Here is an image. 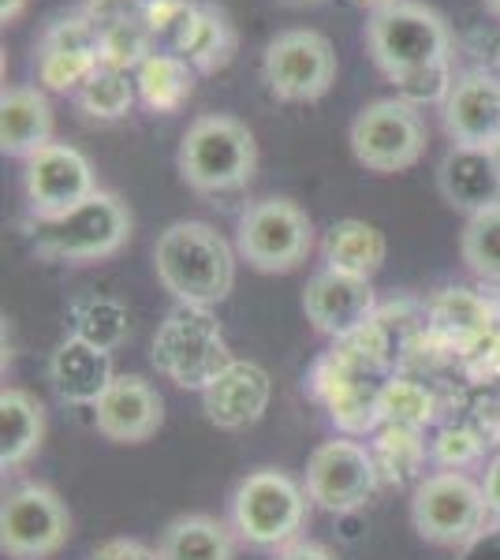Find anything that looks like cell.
Masks as SVG:
<instances>
[{"label": "cell", "mask_w": 500, "mask_h": 560, "mask_svg": "<svg viewBox=\"0 0 500 560\" xmlns=\"http://www.w3.org/2000/svg\"><path fill=\"white\" fill-rule=\"evenodd\" d=\"M235 243L209 221H172L153 243V273L179 306H221L235 288Z\"/></svg>", "instance_id": "obj_1"}, {"label": "cell", "mask_w": 500, "mask_h": 560, "mask_svg": "<svg viewBox=\"0 0 500 560\" xmlns=\"http://www.w3.org/2000/svg\"><path fill=\"white\" fill-rule=\"evenodd\" d=\"M179 179L195 195H229L247 187L258 173V142L243 120L206 113L187 124L176 150Z\"/></svg>", "instance_id": "obj_2"}, {"label": "cell", "mask_w": 500, "mask_h": 560, "mask_svg": "<svg viewBox=\"0 0 500 560\" xmlns=\"http://www.w3.org/2000/svg\"><path fill=\"white\" fill-rule=\"evenodd\" d=\"M367 52L388 83L444 65L452 57L449 23L422 0H396L367 23Z\"/></svg>", "instance_id": "obj_3"}, {"label": "cell", "mask_w": 500, "mask_h": 560, "mask_svg": "<svg viewBox=\"0 0 500 560\" xmlns=\"http://www.w3.org/2000/svg\"><path fill=\"white\" fill-rule=\"evenodd\" d=\"M150 359L158 374H165L172 385L206 393L217 382V374L232 366L235 355L213 311L176 303L153 332Z\"/></svg>", "instance_id": "obj_4"}, {"label": "cell", "mask_w": 500, "mask_h": 560, "mask_svg": "<svg viewBox=\"0 0 500 560\" xmlns=\"http://www.w3.org/2000/svg\"><path fill=\"white\" fill-rule=\"evenodd\" d=\"M311 497L306 486H299L288 471L277 467H258L243 475L229 501V523L254 549H280L299 538L306 523Z\"/></svg>", "instance_id": "obj_5"}, {"label": "cell", "mask_w": 500, "mask_h": 560, "mask_svg": "<svg viewBox=\"0 0 500 560\" xmlns=\"http://www.w3.org/2000/svg\"><path fill=\"white\" fill-rule=\"evenodd\" d=\"M235 255L254 273H295L314 250V221L292 198H258L235 221Z\"/></svg>", "instance_id": "obj_6"}, {"label": "cell", "mask_w": 500, "mask_h": 560, "mask_svg": "<svg viewBox=\"0 0 500 560\" xmlns=\"http://www.w3.org/2000/svg\"><path fill=\"white\" fill-rule=\"evenodd\" d=\"M131 240V210L120 195L94 191L83 206L63 213L60 221L38 224L34 250L49 261L68 266H94L113 255H120Z\"/></svg>", "instance_id": "obj_7"}, {"label": "cell", "mask_w": 500, "mask_h": 560, "mask_svg": "<svg viewBox=\"0 0 500 560\" xmlns=\"http://www.w3.org/2000/svg\"><path fill=\"white\" fill-rule=\"evenodd\" d=\"M411 527L415 535L441 549H463L489 527L486 493L463 471L422 475L411 493Z\"/></svg>", "instance_id": "obj_8"}, {"label": "cell", "mask_w": 500, "mask_h": 560, "mask_svg": "<svg viewBox=\"0 0 500 560\" xmlns=\"http://www.w3.org/2000/svg\"><path fill=\"white\" fill-rule=\"evenodd\" d=\"M351 153L367 173L393 176L418 165L426 153V120L422 108L404 97H377L362 105L348 131Z\"/></svg>", "instance_id": "obj_9"}, {"label": "cell", "mask_w": 500, "mask_h": 560, "mask_svg": "<svg viewBox=\"0 0 500 560\" xmlns=\"http://www.w3.org/2000/svg\"><path fill=\"white\" fill-rule=\"evenodd\" d=\"M381 482L377 456L354 438H333L322 441L306 459V497L317 509L333 516H348L374 501Z\"/></svg>", "instance_id": "obj_10"}, {"label": "cell", "mask_w": 500, "mask_h": 560, "mask_svg": "<svg viewBox=\"0 0 500 560\" xmlns=\"http://www.w3.org/2000/svg\"><path fill=\"white\" fill-rule=\"evenodd\" d=\"M71 538V512L45 482H20L0 509V549L8 560H49Z\"/></svg>", "instance_id": "obj_11"}, {"label": "cell", "mask_w": 500, "mask_h": 560, "mask_svg": "<svg viewBox=\"0 0 500 560\" xmlns=\"http://www.w3.org/2000/svg\"><path fill=\"white\" fill-rule=\"evenodd\" d=\"M336 71L340 65H336L333 42L317 31H306V26L280 31L261 52V79L280 102H317L333 90Z\"/></svg>", "instance_id": "obj_12"}, {"label": "cell", "mask_w": 500, "mask_h": 560, "mask_svg": "<svg viewBox=\"0 0 500 560\" xmlns=\"http://www.w3.org/2000/svg\"><path fill=\"white\" fill-rule=\"evenodd\" d=\"M94 191H102L94 165L83 150L68 147V142H49L45 150L23 161V202L38 224L60 221Z\"/></svg>", "instance_id": "obj_13"}, {"label": "cell", "mask_w": 500, "mask_h": 560, "mask_svg": "<svg viewBox=\"0 0 500 560\" xmlns=\"http://www.w3.org/2000/svg\"><path fill=\"white\" fill-rule=\"evenodd\" d=\"M303 314L322 337L344 345V340L359 337L362 329H370V325L377 322L374 280L336 273V269L322 266L311 280H306Z\"/></svg>", "instance_id": "obj_14"}, {"label": "cell", "mask_w": 500, "mask_h": 560, "mask_svg": "<svg viewBox=\"0 0 500 560\" xmlns=\"http://www.w3.org/2000/svg\"><path fill=\"white\" fill-rule=\"evenodd\" d=\"M38 86L57 90V94H79V86L102 68V31L86 12L63 15L49 23L38 42Z\"/></svg>", "instance_id": "obj_15"}, {"label": "cell", "mask_w": 500, "mask_h": 560, "mask_svg": "<svg viewBox=\"0 0 500 560\" xmlns=\"http://www.w3.org/2000/svg\"><path fill=\"white\" fill-rule=\"evenodd\" d=\"M94 427L113 445H142L165 427V400L142 374H116L94 404Z\"/></svg>", "instance_id": "obj_16"}, {"label": "cell", "mask_w": 500, "mask_h": 560, "mask_svg": "<svg viewBox=\"0 0 500 560\" xmlns=\"http://www.w3.org/2000/svg\"><path fill=\"white\" fill-rule=\"evenodd\" d=\"M441 120L452 147L493 150L500 142V79L489 71L460 75L441 105Z\"/></svg>", "instance_id": "obj_17"}, {"label": "cell", "mask_w": 500, "mask_h": 560, "mask_svg": "<svg viewBox=\"0 0 500 560\" xmlns=\"http://www.w3.org/2000/svg\"><path fill=\"white\" fill-rule=\"evenodd\" d=\"M198 396H202L206 422H213L217 430H251L269 411L272 377L254 359H232V366L217 374V382Z\"/></svg>", "instance_id": "obj_18"}, {"label": "cell", "mask_w": 500, "mask_h": 560, "mask_svg": "<svg viewBox=\"0 0 500 560\" xmlns=\"http://www.w3.org/2000/svg\"><path fill=\"white\" fill-rule=\"evenodd\" d=\"M116 366L113 351L90 345L83 337H63L57 351L49 355V385L63 404L75 408H94L105 396V388L113 385Z\"/></svg>", "instance_id": "obj_19"}, {"label": "cell", "mask_w": 500, "mask_h": 560, "mask_svg": "<svg viewBox=\"0 0 500 560\" xmlns=\"http://www.w3.org/2000/svg\"><path fill=\"white\" fill-rule=\"evenodd\" d=\"M438 191L452 210L467 217L500 206V165L493 150L452 147L438 165Z\"/></svg>", "instance_id": "obj_20"}, {"label": "cell", "mask_w": 500, "mask_h": 560, "mask_svg": "<svg viewBox=\"0 0 500 560\" xmlns=\"http://www.w3.org/2000/svg\"><path fill=\"white\" fill-rule=\"evenodd\" d=\"M53 139V105L42 86L20 83L0 94V153L15 161L34 158Z\"/></svg>", "instance_id": "obj_21"}, {"label": "cell", "mask_w": 500, "mask_h": 560, "mask_svg": "<svg viewBox=\"0 0 500 560\" xmlns=\"http://www.w3.org/2000/svg\"><path fill=\"white\" fill-rule=\"evenodd\" d=\"M385 258H388L385 232L370 221H359V217L333 221L322 240V261L325 269H336V273L374 280L381 273V266H385Z\"/></svg>", "instance_id": "obj_22"}, {"label": "cell", "mask_w": 500, "mask_h": 560, "mask_svg": "<svg viewBox=\"0 0 500 560\" xmlns=\"http://www.w3.org/2000/svg\"><path fill=\"white\" fill-rule=\"evenodd\" d=\"M235 546L240 535L232 530V523L206 512H187L161 530L158 560H235Z\"/></svg>", "instance_id": "obj_23"}, {"label": "cell", "mask_w": 500, "mask_h": 560, "mask_svg": "<svg viewBox=\"0 0 500 560\" xmlns=\"http://www.w3.org/2000/svg\"><path fill=\"white\" fill-rule=\"evenodd\" d=\"M45 441V408L26 388H4L0 393V467L20 471V467L42 448Z\"/></svg>", "instance_id": "obj_24"}, {"label": "cell", "mask_w": 500, "mask_h": 560, "mask_svg": "<svg viewBox=\"0 0 500 560\" xmlns=\"http://www.w3.org/2000/svg\"><path fill=\"white\" fill-rule=\"evenodd\" d=\"M198 71L176 52H150L139 68H135V90H139V105H147L153 116H172L187 105L195 94Z\"/></svg>", "instance_id": "obj_25"}, {"label": "cell", "mask_w": 500, "mask_h": 560, "mask_svg": "<svg viewBox=\"0 0 500 560\" xmlns=\"http://www.w3.org/2000/svg\"><path fill=\"white\" fill-rule=\"evenodd\" d=\"M235 49H240V34H235L232 15L213 0H198V26L190 34V45L184 49V60L198 75L221 71L232 65Z\"/></svg>", "instance_id": "obj_26"}, {"label": "cell", "mask_w": 500, "mask_h": 560, "mask_svg": "<svg viewBox=\"0 0 500 560\" xmlns=\"http://www.w3.org/2000/svg\"><path fill=\"white\" fill-rule=\"evenodd\" d=\"M131 332L127 306L108 300V295H86V300L71 303V337H83L90 345L116 351Z\"/></svg>", "instance_id": "obj_27"}, {"label": "cell", "mask_w": 500, "mask_h": 560, "mask_svg": "<svg viewBox=\"0 0 500 560\" xmlns=\"http://www.w3.org/2000/svg\"><path fill=\"white\" fill-rule=\"evenodd\" d=\"M135 102H139V90H135L131 71L105 68V65L75 94V105L83 108L90 120H124Z\"/></svg>", "instance_id": "obj_28"}, {"label": "cell", "mask_w": 500, "mask_h": 560, "mask_svg": "<svg viewBox=\"0 0 500 560\" xmlns=\"http://www.w3.org/2000/svg\"><path fill=\"white\" fill-rule=\"evenodd\" d=\"M460 258L478 280L500 284V206L467 217L460 236Z\"/></svg>", "instance_id": "obj_29"}, {"label": "cell", "mask_w": 500, "mask_h": 560, "mask_svg": "<svg viewBox=\"0 0 500 560\" xmlns=\"http://www.w3.org/2000/svg\"><path fill=\"white\" fill-rule=\"evenodd\" d=\"M142 23L150 31L153 49L184 57L198 26V0H142Z\"/></svg>", "instance_id": "obj_30"}, {"label": "cell", "mask_w": 500, "mask_h": 560, "mask_svg": "<svg viewBox=\"0 0 500 560\" xmlns=\"http://www.w3.org/2000/svg\"><path fill=\"white\" fill-rule=\"evenodd\" d=\"M97 31H102V65L105 68H120V71H131L135 75V68H139L150 52H158L150 42L147 23H142V4L135 8V12L120 15V20L102 23Z\"/></svg>", "instance_id": "obj_31"}, {"label": "cell", "mask_w": 500, "mask_h": 560, "mask_svg": "<svg viewBox=\"0 0 500 560\" xmlns=\"http://www.w3.org/2000/svg\"><path fill=\"white\" fill-rule=\"evenodd\" d=\"M433 419V400L422 385L415 382H388L381 388V422L399 430H422Z\"/></svg>", "instance_id": "obj_32"}, {"label": "cell", "mask_w": 500, "mask_h": 560, "mask_svg": "<svg viewBox=\"0 0 500 560\" xmlns=\"http://www.w3.org/2000/svg\"><path fill=\"white\" fill-rule=\"evenodd\" d=\"M433 318L441 322V329L456 332V337H475V332H486L493 325L486 300H478L467 288H449L444 295H438L433 300Z\"/></svg>", "instance_id": "obj_33"}, {"label": "cell", "mask_w": 500, "mask_h": 560, "mask_svg": "<svg viewBox=\"0 0 500 560\" xmlns=\"http://www.w3.org/2000/svg\"><path fill=\"white\" fill-rule=\"evenodd\" d=\"M452 83H456V79H452V60H444V65L415 71V75L399 79L393 86H396V97H404V102L422 108V105H444Z\"/></svg>", "instance_id": "obj_34"}, {"label": "cell", "mask_w": 500, "mask_h": 560, "mask_svg": "<svg viewBox=\"0 0 500 560\" xmlns=\"http://www.w3.org/2000/svg\"><path fill=\"white\" fill-rule=\"evenodd\" d=\"M478 456H481V441L470 430H441L438 441H433V459H438L444 471H463Z\"/></svg>", "instance_id": "obj_35"}, {"label": "cell", "mask_w": 500, "mask_h": 560, "mask_svg": "<svg viewBox=\"0 0 500 560\" xmlns=\"http://www.w3.org/2000/svg\"><path fill=\"white\" fill-rule=\"evenodd\" d=\"M90 560H158V549L139 538H108L90 553Z\"/></svg>", "instance_id": "obj_36"}, {"label": "cell", "mask_w": 500, "mask_h": 560, "mask_svg": "<svg viewBox=\"0 0 500 560\" xmlns=\"http://www.w3.org/2000/svg\"><path fill=\"white\" fill-rule=\"evenodd\" d=\"M272 560H336V553L322 541H306V538H295L288 546L272 549Z\"/></svg>", "instance_id": "obj_37"}, {"label": "cell", "mask_w": 500, "mask_h": 560, "mask_svg": "<svg viewBox=\"0 0 500 560\" xmlns=\"http://www.w3.org/2000/svg\"><path fill=\"white\" fill-rule=\"evenodd\" d=\"M481 493H486V516H489V527H500V453L486 464V478H481Z\"/></svg>", "instance_id": "obj_38"}, {"label": "cell", "mask_w": 500, "mask_h": 560, "mask_svg": "<svg viewBox=\"0 0 500 560\" xmlns=\"http://www.w3.org/2000/svg\"><path fill=\"white\" fill-rule=\"evenodd\" d=\"M26 12V0H0V23L12 26Z\"/></svg>", "instance_id": "obj_39"}, {"label": "cell", "mask_w": 500, "mask_h": 560, "mask_svg": "<svg viewBox=\"0 0 500 560\" xmlns=\"http://www.w3.org/2000/svg\"><path fill=\"white\" fill-rule=\"evenodd\" d=\"M351 4H359V8H367L370 15L381 12V8H388V4H396V0H351Z\"/></svg>", "instance_id": "obj_40"}, {"label": "cell", "mask_w": 500, "mask_h": 560, "mask_svg": "<svg viewBox=\"0 0 500 560\" xmlns=\"http://www.w3.org/2000/svg\"><path fill=\"white\" fill-rule=\"evenodd\" d=\"M277 4H284V8H317V4H325V0H277Z\"/></svg>", "instance_id": "obj_41"}, {"label": "cell", "mask_w": 500, "mask_h": 560, "mask_svg": "<svg viewBox=\"0 0 500 560\" xmlns=\"http://www.w3.org/2000/svg\"><path fill=\"white\" fill-rule=\"evenodd\" d=\"M481 4H486L489 15H497V20H500V0H481Z\"/></svg>", "instance_id": "obj_42"}, {"label": "cell", "mask_w": 500, "mask_h": 560, "mask_svg": "<svg viewBox=\"0 0 500 560\" xmlns=\"http://www.w3.org/2000/svg\"><path fill=\"white\" fill-rule=\"evenodd\" d=\"M493 158H497V165H500V142H497V147H493Z\"/></svg>", "instance_id": "obj_43"}]
</instances>
